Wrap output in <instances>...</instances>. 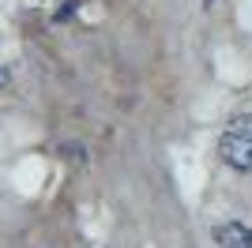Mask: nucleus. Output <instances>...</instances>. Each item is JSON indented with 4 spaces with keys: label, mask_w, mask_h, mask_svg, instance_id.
<instances>
[{
    "label": "nucleus",
    "mask_w": 252,
    "mask_h": 248,
    "mask_svg": "<svg viewBox=\"0 0 252 248\" xmlns=\"http://www.w3.org/2000/svg\"><path fill=\"white\" fill-rule=\"evenodd\" d=\"M219 155L237 173H249L252 169V113H241L226 124V132L219 139Z\"/></svg>",
    "instance_id": "f257e3e1"
},
{
    "label": "nucleus",
    "mask_w": 252,
    "mask_h": 248,
    "mask_svg": "<svg viewBox=\"0 0 252 248\" xmlns=\"http://www.w3.org/2000/svg\"><path fill=\"white\" fill-rule=\"evenodd\" d=\"M215 241H219V248H252V226L226 222V226L215 229Z\"/></svg>",
    "instance_id": "f03ea898"
},
{
    "label": "nucleus",
    "mask_w": 252,
    "mask_h": 248,
    "mask_svg": "<svg viewBox=\"0 0 252 248\" xmlns=\"http://www.w3.org/2000/svg\"><path fill=\"white\" fill-rule=\"evenodd\" d=\"M203 4H207V8H211V4H215V0H203Z\"/></svg>",
    "instance_id": "7ed1b4c3"
}]
</instances>
